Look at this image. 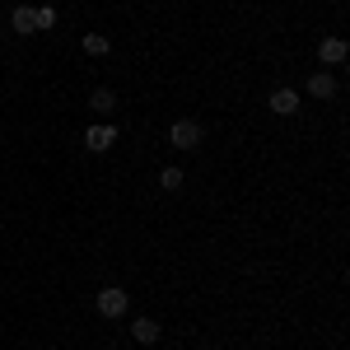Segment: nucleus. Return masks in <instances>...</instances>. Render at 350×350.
<instances>
[{"label": "nucleus", "instance_id": "1", "mask_svg": "<svg viewBox=\"0 0 350 350\" xmlns=\"http://www.w3.org/2000/svg\"><path fill=\"white\" fill-rule=\"evenodd\" d=\"M201 122H173V131H168V140H173V150H196L201 145Z\"/></svg>", "mask_w": 350, "mask_h": 350}, {"label": "nucleus", "instance_id": "2", "mask_svg": "<svg viewBox=\"0 0 350 350\" xmlns=\"http://www.w3.org/2000/svg\"><path fill=\"white\" fill-rule=\"evenodd\" d=\"M98 313H103V318H122V313H126V290H117V285L98 290Z\"/></svg>", "mask_w": 350, "mask_h": 350}, {"label": "nucleus", "instance_id": "3", "mask_svg": "<svg viewBox=\"0 0 350 350\" xmlns=\"http://www.w3.org/2000/svg\"><path fill=\"white\" fill-rule=\"evenodd\" d=\"M267 108L275 112V117H295V112H299V94H295V89H275V94L267 98Z\"/></svg>", "mask_w": 350, "mask_h": 350}, {"label": "nucleus", "instance_id": "4", "mask_svg": "<svg viewBox=\"0 0 350 350\" xmlns=\"http://www.w3.org/2000/svg\"><path fill=\"white\" fill-rule=\"evenodd\" d=\"M112 140H117V131H112V126H89V131H84V150L103 154V150H112Z\"/></svg>", "mask_w": 350, "mask_h": 350}, {"label": "nucleus", "instance_id": "5", "mask_svg": "<svg viewBox=\"0 0 350 350\" xmlns=\"http://www.w3.org/2000/svg\"><path fill=\"white\" fill-rule=\"evenodd\" d=\"M346 42H341V38H323V47H318V56H323L327 66H341V61H346Z\"/></svg>", "mask_w": 350, "mask_h": 350}, {"label": "nucleus", "instance_id": "6", "mask_svg": "<svg viewBox=\"0 0 350 350\" xmlns=\"http://www.w3.org/2000/svg\"><path fill=\"white\" fill-rule=\"evenodd\" d=\"M135 341H145V346H154V341H159V323H154V318H135Z\"/></svg>", "mask_w": 350, "mask_h": 350}, {"label": "nucleus", "instance_id": "7", "mask_svg": "<svg viewBox=\"0 0 350 350\" xmlns=\"http://www.w3.org/2000/svg\"><path fill=\"white\" fill-rule=\"evenodd\" d=\"M10 24H14V33H38V19H33V10H28V5H19V10L10 14Z\"/></svg>", "mask_w": 350, "mask_h": 350}, {"label": "nucleus", "instance_id": "8", "mask_svg": "<svg viewBox=\"0 0 350 350\" xmlns=\"http://www.w3.org/2000/svg\"><path fill=\"white\" fill-rule=\"evenodd\" d=\"M308 94H313V98H332V94H336V80H332V75H323V70H318V75H313V80H308Z\"/></svg>", "mask_w": 350, "mask_h": 350}, {"label": "nucleus", "instance_id": "9", "mask_svg": "<svg viewBox=\"0 0 350 350\" xmlns=\"http://www.w3.org/2000/svg\"><path fill=\"white\" fill-rule=\"evenodd\" d=\"M89 108H94V112H103V117H108V112L117 108V98H112V89H94V98H89Z\"/></svg>", "mask_w": 350, "mask_h": 350}, {"label": "nucleus", "instance_id": "10", "mask_svg": "<svg viewBox=\"0 0 350 350\" xmlns=\"http://www.w3.org/2000/svg\"><path fill=\"white\" fill-rule=\"evenodd\" d=\"M84 52H89V56H108L112 42L103 38V33H89V38H84Z\"/></svg>", "mask_w": 350, "mask_h": 350}, {"label": "nucleus", "instance_id": "11", "mask_svg": "<svg viewBox=\"0 0 350 350\" xmlns=\"http://www.w3.org/2000/svg\"><path fill=\"white\" fill-rule=\"evenodd\" d=\"M159 187L163 191H178V187H183V168H163V173H159Z\"/></svg>", "mask_w": 350, "mask_h": 350}, {"label": "nucleus", "instance_id": "12", "mask_svg": "<svg viewBox=\"0 0 350 350\" xmlns=\"http://www.w3.org/2000/svg\"><path fill=\"white\" fill-rule=\"evenodd\" d=\"M33 19H38V28H56V10H33Z\"/></svg>", "mask_w": 350, "mask_h": 350}]
</instances>
